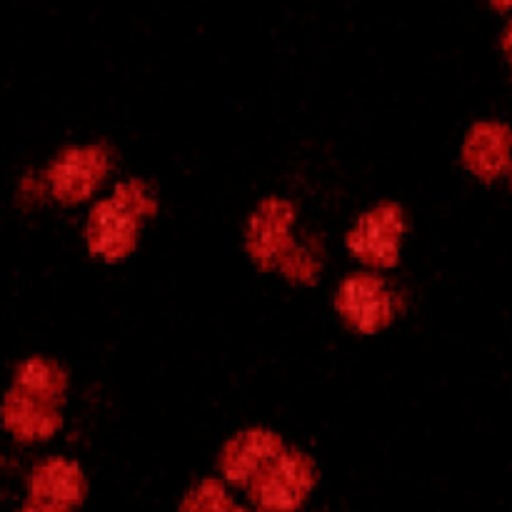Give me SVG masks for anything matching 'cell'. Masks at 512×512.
<instances>
[{
	"instance_id": "1",
	"label": "cell",
	"mask_w": 512,
	"mask_h": 512,
	"mask_svg": "<svg viewBox=\"0 0 512 512\" xmlns=\"http://www.w3.org/2000/svg\"><path fill=\"white\" fill-rule=\"evenodd\" d=\"M473 168L483 173V178H498L510 160V135L500 125H480L475 130V145L470 148Z\"/></svg>"
},
{
	"instance_id": "2",
	"label": "cell",
	"mask_w": 512,
	"mask_h": 512,
	"mask_svg": "<svg viewBox=\"0 0 512 512\" xmlns=\"http://www.w3.org/2000/svg\"><path fill=\"white\" fill-rule=\"evenodd\" d=\"M365 295L360 290V280H353L343 288V310L350 320H353L358 328H370V325H378L380 315L385 313V295L380 293L378 283H365Z\"/></svg>"
},
{
	"instance_id": "3",
	"label": "cell",
	"mask_w": 512,
	"mask_h": 512,
	"mask_svg": "<svg viewBox=\"0 0 512 512\" xmlns=\"http://www.w3.org/2000/svg\"><path fill=\"white\" fill-rule=\"evenodd\" d=\"M503 48H505V55H508V60L512 65V23L508 25V30H505V35H503Z\"/></svg>"
},
{
	"instance_id": "4",
	"label": "cell",
	"mask_w": 512,
	"mask_h": 512,
	"mask_svg": "<svg viewBox=\"0 0 512 512\" xmlns=\"http://www.w3.org/2000/svg\"><path fill=\"white\" fill-rule=\"evenodd\" d=\"M498 10H510L512 8V0H490Z\"/></svg>"
}]
</instances>
